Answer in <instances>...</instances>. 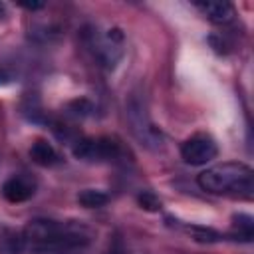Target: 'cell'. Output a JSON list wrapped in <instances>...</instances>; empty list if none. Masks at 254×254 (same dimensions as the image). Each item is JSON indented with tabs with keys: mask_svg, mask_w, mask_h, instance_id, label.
<instances>
[{
	"mask_svg": "<svg viewBox=\"0 0 254 254\" xmlns=\"http://www.w3.org/2000/svg\"><path fill=\"white\" fill-rule=\"evenodd\" d=\"M121 153V145L111 137H95V139H81L73 145V157L89 163L113 161Z\"/></svg>",
	"mask_w": 254,
	"mask_h": 254,
	"instance_id": "obj_3",
	"label": "cell"
},
{
	"mask_svg": "<svg viewBox=\"0 0 254 254\" xmlns=\"http://www.w3.org/2000/svg\"><path fill=\"white\" fill-rule=\"evenodd\" d=\"M2 194L8 202H24L34 194V185L22 177H12L2 185Z\"/></svg>",
	"mask_w": 254,
	"mask_h": 254,
	"instance_id": "obj_7",
	"label": "cell"
},
{
	"mask_svg": "<svg viewBox=\"0 0 254 254\" xmlns=\"http://www.w3.org/2000/svg\"><path fill=\"white\" fill-rule=\"evenodd\" d=\"M10 79H12V75H10L6 69H0V85H6V83H10Z\"/></svg>",
	"mask_w": 254,
	"mask_h": 254,
	"instance_id": "obj_15",
	"label": "cell"
},
{
	"mask_svg": "<svg viewBox=\"0 0 254 254\" xmlns=\"http://www.w3.org/2000/svg\"><path fill=\"white\" fill-rule=\"evenodd\" d=\"M194 6L214 24H228L234 18V6L224 0H206V2H194Z\"/></svg>",
	"mask_w": 254,
	"mask_h": 254,
	"instance_id": "obj_6",
	"label": "cell"
},
{
	"mask_svg": "<svg viewBox=\"0 0 254 254\" xmlns=\"http://www.w3.org/2000/svg\"><path fill=\"white\" fill-rule=\"evenodd\" d=\"M20 6L26 8V10H40V8H44L42 2H20Z\"/></svg>",
	"mask_w": 254,
	"mask_h": 254,
	"instance_id": "obj_14",
	"label": "cell"
},
{
	"mask_svg": "<svg viewBox=\"0 0 254 254\" xmlns=\"http://www.w3.org/2000/svg\"><path fill=\"white\" fill-rule=\"evenodd\" d=\"M234 226L238 228V236H242V240H250L252 238V216L248 214H238L234 216Z\"/></svg>",
	"mask_w": 254,
	"mask_h": 254,
	"instance_id": "obj_10",
	"label": "cell"
},
{
	"mask_svg": "<svg viewBox=\"0 0 254 254\" xmlns=\"http://www.w3.org/2000/svg\"><path fill=\"white\" fill-rule=\"evenodd\" d=\"M139 204L145 208V210H159V206H161V202H159V198L153 194V192H149V190H145V192H141L139 194Z\"/></svg>",
	"mask_w": 254,
	"mask_h": 254,
	"instance_id": "obj_12",
	"label": "cell"
},
{
	"mask_svg": "<svg viewBox=\"0 0 254 254\" xmlns=\"http://www.w3.org/2000/svg\"><path fill=\"white\" fill-rule=\"evenodd\" d=\"M0 14H2V6H0Z\"/></svg>",
	"mask_w": 254,
	"mask_h": 254,
	"instance_id": "obj_16",
	"label": "cell"
},
{
	"mask_svg": "<svg viewBox=\"0 0 254 254\" xmlns=\"http://www.w3.org/2000/svg\"><path fill=\"white\" fill-rule=\"evenodd\" d=\"M91 240V230L79 222H64V220H32L22 234V242L32 252H52L77 248Z\"/></svg>",
	"mask_w": 254,
	"mask_h": 254,
	"instance_id": "obj_1",
	"label": "cell"
},
{
	"mask_svg": "<svg viewBox=\"0 0 254 254\" xmlns=\"http://www.w3.org/2000/svg\"><path fill=\"white\" fill-rule=\"evenodd\" d=\"M187 230L192 232L194 240H200V242H214V240L220 238L218 232H214V230H210V228H202V226H190V228H187Z\"/></svg>",
	"mask_w": 254,
	"mask_h": 254,
	"instance_id": "obj_11",
	"label": "cell"
},
{
	"mask_svg": "<svg viewBox=\"0 0 254 254\" xmlns=\"http://www.w3.org/2000/svg\"><path fill=\"white\" fill-rule=\"evenodd\" d=\"M30 159H32L36 165H40V167H50V165H54V163L58 161V155H56L54 147H52L48 141L38 139V141H34L32 147H30Z\"/></svg>",
	"mask_w": 254,
	"mask_h": 254,
	"instance_id": "obj_8",
	"label": "cell"
},
{
	"mask_svg": "<svg viewBox=\"0 0 254 254\" xmlns=\"http://www.w3.org/2000/svg\"><path fill=\"white\" fill-rule=\"evenodd\" d=\"M121 42H123V34H121V30H117V28L107 30L105 36L93 38V52H95L97 60H99L105 67H113V65L119 62V58H121V54H123Z\"/></svg>",
	"mask_w": 254,
	"mask_h": 254,
	"instance_id": "obj_5",
	"label": "cell"
},
{
	"mask_svg": "<svg viewBox=\"0 0 254 254\" xmlns=\"http://www.w3.org/2000/svg\"><path fill=\"white\" fill-rule=\"evenodd\" d=\"M109 254H125V248H123L121 238H115V240H113V244H111V248H109Z\"/></svg>",
	"mask_w": 254,
	"mask_h": 254,
	"instance_id": "obj_13",
	"label": "cell"
},
{
	"mask_svg": "<svg viewBox=\"0 0 254 254\" xmlns=\"http://www.w3.org/2000/svg\"><path fill=\"white\" fill-rule=\"evenodd\" d=\"M198 187L210 194H230L252 198L254 192V173L248 165L228 161L218 163L202 171L196 179Z\"/></svg>",
	"mask_w": 254,
	"mask_h": 254,
	"instance_id": "obj_2",
	"label": "cell"
},
{
	"mask_svg": "<svg viewBox=\"0 0 254 254\" xmlns=\"http://www.w3.org/2000/svg\"><path fill=\"white\" fill-rule=\"evenodd\" d=\"M109 196L103 190H95V189H85L77 194V202L85 208H99L103 204H107Z\"/></svg>",
	"mask_w": 254,
	"mask_h": 254,
	"instance_id": "obj_9",
	"label": "cell"
},
{
	"mask_svg": "<svg viewBox=\"0 0 254 254\" xmlns=\"http://www.w3.org/2000/svg\"><path fill=\"white\" fill-rule=\"evenodd\" d=\"M218 155V147L212 137L204 133H196L189 137L181 147V157L187 165H206Z\"/></svg>",
	"mask_w": 254,
	"mask_h": 254,
	"instance_id": "obj_4",
	"label": "cell"
}]
</instances>
